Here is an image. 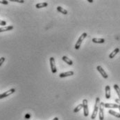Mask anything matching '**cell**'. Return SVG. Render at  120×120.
I'll return each instance as SVG.
<instances>
[{
    "mask_svg": "<svg viewBox=\"0 0 120 120\" xmlns=\"http://www.w3.org/2000/svg\"><path fill=\"white\" fill-rule=\"evenodd\" d=\"M114 89H115V90L116 93H117V95H118L119 99H120V87L118 86V85L115 84V85H114Z\"/></svg>",
    "mask_w": 120,
    "mask_h": 120,
    "instance_id": "cell-19",
    "label": "cell"
},
{
    "mask_svg": "<svg viewBox=\"0 0 120 120\" xmlns=\"http://www.w3.org/2000/svg\"><path fill=\"white\" fill-rule=\"evenodd\" d=\"M100 98L99 97H97L96 99V101H95V104H94V110H93V112L92 114V116H91V119L92 120H94L97 117V115L98 114V111L99 110V105H100Z\"/></svg>",
    "mask_w": 120,
    "mask_h": 120,
    "instance_id": "cell-1",
    "label": "cell"
},
{
    "mask_svg": "<svg viewBox=\"0 0 120 120\" xmlns=\"http://www.w3.org/2000/svg\"><path fill=\"white\" fill-rule=\"evenodd\" d=\"M83 114L85 117H87L89 115V109H88V102L87 99L83 101Z\"/></svg>",
    "mask_w": 120,
    "mask_h": 120,
    "instance_id": "cell-4",
    "label": "cell"
},
{
    "mask_svg": "<svg viewBox=\"0 0 120 120\" xmlns=\"http://www.w3.org/2000/svg\"><path fill=\"white\" fill-rule=\"evenodd\" d=\"M25 117H26V118H29V117H30V115H26L25 116Z\"/></svg>",
    "mask_w": 120,
    "mask_h": 120,
    "instance_id": "cell-25",
    "label": "cell"
},
{
    "mask_svg": "<svg viewBox=\"0 0 120 120\" xmlns=\"http://www.w3.org/2000/svg\"><path fill=\"white\" fill-rule=\"evenodd\" d=\"M6 25V21L1 20H0V25H1V26H5Z\"/></svg>",
    "mask_w": 120,
    "mask_h": 120,
    "instance_id": "cell-22",
    "label": "cell"
},
{
    "mask_svg": "<svg viewBox=\"0 0 120 120\" xmlns=\"http://www.w3.org/2000/svg\"><path fill=\"white\" fill-rule=\"evenodd\" d=\"M92 41L94 43H103L105 42L104 38H92Z\"/></svg>",
    "mask_w": 120,
    "mask_h": 120,
    "instance_id": "cell-14",
    "label": "cell"
},
{
    "mask_svg": "<svg viewBox=\"0 0 120 120\" xmlns=\"http://www.w3.org/2000/svg\"><path fill=\"white\" fill-rule=\"evenodd\" d=\"M57 11H58V12H60V13H63V14H64V15H67V14L68 13V11H67L66 9L62 8L61 6H58V7H57Z\"/></svg>",
    "mask_w": 120,
    "mask_h": 120,
    "instance_id": "cell-17",
    "label": "cell"
},
{
    "mask_svg": "<svg viewBox=\"0 0 120 120\" xmlns=\"http://www.w3.org/2000/svg\"><path fill=\"white\" fill-rule=\"evenodd\" d=\"M12 1H16V2H18V3H24V0H11Z\"/></svg>",
    "mask_w": 120,
    "mask_h": 120,
    "instance_id": "cell-23",
    "label": "cell"
},
{
    "mask_svg": "<svg viewBox=\"0 0 120 120\" xmlns=\"http://www.w3.org/2000/svg\"><path fill=\"white\" fill-rule=\"evenodd\" d=\"M105 98L107 99H109L110 98V96H111V93H110V87L109 85L105 86Z\"/></svg>",
    "mask_w": 120,
    "mask_h": 120,
    "instance_id": "cell-9",
    "label": "cell"
},
{
    "mask_svg": "<svg viewBox=\"0 0 120 120\" xmlns=\"http://www.w3.org/2000/svg\"><path fill=\"white\" fill-rule=\"evenodd\" d=\"M87 1L90 2V3H92L93 2V0H87Z\"/></svg>",
    "mask_w": 120,
    "mask_h": 120,
    "instance_id": "cell-26",
    "label": "cell"
},
{
    "mask_svg": "<svg viewBox=\"0 0 120 120\" xmlns=\"http://www.w3.org/2000/svg\"><path fill=\"white\" fill-rule=\"evenodd\" d=\"M108 113L110 114L111 115L117 117V118H120V113H118V112H115V111H114L112 110H108Z\"/></svg>",
    "mask_w": 120,
    "mask_h": 120,
    "instance_id": "cell-15",
    "label": "cell"
},
{
    "mask_svg": "<svg viewBox=\"0 0 120 120\" xmlns=\"http://www.w3.org/2000/svg\"><path fill=\"white\" fill-rule=\"evenodd\" d=\"M62 59H63L65 62H66V64H68L69 65H70V66L73 65V62L71 61V59H70L68 58V57L63 56V57H62Z\"/></svg>",
    "mask_w": 120,
    "mask_h": 120,
    "instance_id": "cell-13",
    "label": "cell"
},
{
    "mask_svg": "<svg viewBox=\"0 0 120 120\" xmlns=\"http://www.w3.org/2000/svg\"><path fill=\"white\" fill-rule=\"evenodd\" d=\"M119 110H120V105H119V108H118Z\"/></svg>",
    "mask_w": 120,
    "mask_h": 120,
    "instance_id": "cell-28",
    "label": "cell"
},
{
    "mask_svg": "<svg viewBox=\"0 0 120 120\" xmlns=\"http://www.w3.org/2000/svg\"><path fill=\"white\" fill-rule=\"evenodd\" d=\"M4 61H5V57H2L0 58V66H1L2 65V64L4 62Z\"/></svg>",
    "mask_w": 120,
    "mask_h": 120,
    "instance_id": "cell-21",
    "label": "cell"
},
{
    "mask_svg": "<svg viewBox=\"0 0 120 120\" xmlns=\"http://www.w3.org/2000/svg\"><path fill=\"white\" fill-rule=\"evenodd\" d=\"M48 6V4L47 2H42V3H38L35 5V7L37 8H45L46 6Z\"/></svg>",
    "mask_w": 120,
    "mask_h": 120,
    "instance_id": "cell-16",
    "label": "cell"
},
{
    "mask_svg": "<svg viewBox=\"0 0 120 120\" xmlns=\"http://www.w3.org/2000/svg\"><path fill=\"white\" fill-rule=\"evenodd\" d=\"M52 120H58V117H55V118H53Z\"/></svg>",
    "mask_w": 120,
    "mask_h": 120,
    "instance_id": "cell-27",
    "label": "cell"
},
{
    "mask_svg": "<svg viewBox=\"0 0 120 120\" xmlns=\"http://www.w3.org/2000/svg\"><path fill=\"white\" fill-rule=\"evenodd\" d=\"M49 62H50V67L52 69V72L53 73H56L57 72V69H56V66L55 59L53 57H52L49 59Z\"/></svg>",
    "mask_w": 120,
    "mask_h": 120,
    "instance_id": "cell-6",
    "label": "cell"
},
{
    "mask_svg": "<svg viewBox=\"0 0 120 120\" xmlns=\"http://www.w3.org/2000/svg\"><path fill=\"white\" fill-rule=\"evenodd\" d=\"M87 35V33H83L81 35V36L79 38V39H78V41H77V42H76V45H75V46H74V48H75L76 50H79V49L80 48L82 42H83V40L86 38Z\"/></svg>",
    "mask_w": 120,
    "mask_h": 120,
    "instance_id": "cell-2",
    "label": "cell"
},
{
    "mask_svg": "<svg viewBox=\"0 0 120 120\" xmlns=\"http://www.w3.org/2000/svg\"><path fill=\"white\" fill-rule=\"evenodd\" d=\"M13 26L12 25H9V26H6V27H0V32H8V31H11L12 29H13Z\"/></svg>",
    "mask_w": 120,
    "mask_h": 120,
    "instance_id": "cell-10",
    "label": "cell"
},
{
    "mask_svg": "<svg viewBox=\"0 0 120 120\" xmlns=\"http://www.w3.org/2000/svg\"><path fill=\"white\" fill-rule=\"evenodd\" d=\"M74 72L71 71V70H69V71H67V72H65V73H62L59 75V77L60 78H66V77H69V76H71L74 75Z\"/></svg>",
    "mask_w": 120,
    "mask_h": 120,
    "instance_id": "cell-8",
    "label": "cell"
},
{
    "mask_svg": "<svg viewBox=\"0 0 120 120\" xmlns=\"http://www.w3.org/2000/svg\"><path fill=\"white\" fill-rule=\"evenodd\" d=\"M97 70L100 73V74L102 75V77H103V78L107 79V78H108V75H107L106 72L104 70V69H103L101 66H98L97 67Z\"/></svg>",
    "mask_w": 120,
    "mask_h": 120,
    "instance_id": "cell-7",
    "label": "cell"
},
{
    "mask_svg": "<svg viewBox=\"0 0 120 120\" xmlns=\"http://www.w3.org/2000/svg\"><path fill=\"white\" fill-rule=\"evenodd\" d=\"M15 89L12 88V89H9V90H8V91L4 92L2 94H0V99H4L6 97H8V96H10V95L13 94V93H15Z\"/></svg>",
    "mask_w": 120,
    "mask_h": 120,
    "instance_id": "cell-3",
    "label": "cell"
},
{
    "mask_svg": "<svg viewBox=\"0 0 120 120\" xmlns=\"http://www.w3.org/2000/svg\"><path fill=\"white\" fill-rule=\"evenodd\" d=\"M104 105L105 103L103 102H101L99 105V117L100 120H104Z\"/></svg>",
    "mask_w": 120,
    "mask_h": 120,
    "instance_id": "cell-5",
    "label": "cell"
},
{
    "mask_svg": "<svg viewBox=\"0 0 120 120\" xmlns=\"http://www.w3.org/2000/svg\"><path fill=\"white\" fill-rule=\"evenodd\" d=\"M104 106L106 108H119V105L117 103H105Z\"/></svg>",
    "mask_w": 120,
    "mask_h": 120,
    "instance_id": "cell-11",
    "label": "cell"
},
{
    "mask_svg": "<svg viewBox=\"0 0 120 120\" xmlns=\"http://www.w3.org/2000/svg\"><path fill=\"white\" fill-rule=\"evenodd\" d=\"M82 108H83V103L79 104V105H78L74 109V113H76V112H79Z\"/></svg>",
    "mask_w": 120,
    "mask_h": 120,
    "instance_id": "cell-18",
    "label": "cell"
},
{
    "mask_svg": "<svg viewBox=\"0 0 120 120\" xmlns=\"http://www.w3.org/2000/svg\"><path fill=\"white\" fill-rule=\"evenodd\" d=\"M119 52H120V48H115L113 51L112 52L109 54V58H110V59L114 58V57L117 55V54Z\"/></svg>",
    "mask_w": 120,
    "mask_h": 120,
    "instance_id": "cell-12",
    "label": "cell"
},
{
    "mask_svg": "<svg viewBox=\"0 0 120 120\" xmlns=\"http://www.w3.org/2000/svg\"><path fill=\"white\" fill-rule=\"evenodd\" d=\"M115 102L117 103V104L120 105V99H115Z\"/></svg>",
    "mask_w": 120,
    "mask_h": 120,
    "instance_id": "cell-24",
    "label": "cell"
},
{
    "mask_svg": "<svg viewBox=\"0 0 120 120\" xmlns=\"http://www.w3.org/2000/svg\"><path fill=\"white\" fill-rule=\"evenodd\" d=\"M0 4L7 5V4H8V1H6V0H0Z\"/></svg>",
    "mask_w": 120,
    "mask_h": 120,
    "instance_id": "cell-20",
    "label": "cell"
}]
</instances>
